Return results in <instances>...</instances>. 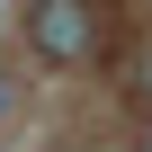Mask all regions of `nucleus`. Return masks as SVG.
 <instances>
[{
    "instance_id": "f257e3e1",
    "label": "nucleus",
    "mask_w": 152,
    "mask_h": 152,
    "mask_svg": "<svg viewBox=\"0 0 152 152\" xmlns=\"http://www.w3.org/2000/svg\"><path fill=\"white\" fill-rule=\"evenodd\" d=\"M27 36H36L45 63H81V54H90V0H36Z\"/></svg>"
},
{
    "instance_id": "f03ea898",
    "label": "nucleus",
    "mask_w": 152,
    "mask_h": 152,
    "mask_svg": "<svg viewBox=\"0 0 152 152\" xmlns=\"http://www.w3.org/2000/svg\"><path fill=\"white\" fill-rule=\"evenodd\" d=\"M143 99H152V63H143Z\"/></svg>"
},
{
    "instance_id": "7ed1b4c3",
    "label": "nucleus",
    "mask_w": 152,
    "mask_h": 152,
    "mask_svg": "<svg viewBox=\"0 0 152 152\" xmlns=\"http://www.w3.org/2000/svg\"><path fill=\"white\" fill-rule=\"evenodd\" d=\"M0 107H9V81H0Z\"/></svg>"
}]
</instances>
